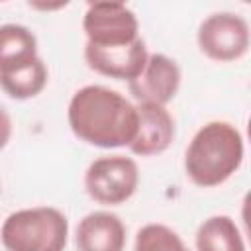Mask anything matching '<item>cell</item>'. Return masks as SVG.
Instances as JSON below:
<instances>
[{
  "mask_svg": "<svg viewBox=\"0 0 251 251\" xmlns=\"http://www.w3.org/2000/svg\"><path fill=\"white\" fill-rule=\"evenodd\" d=\"M75 243L78 251H124L126 226L112 212H90L78 222Z\"/></svg>",
  "mask_w": 251,
  "mask_h": 251,
  "instance_id": "obj_10",
  "label": "cell"
},
{
  "mask_svg": "<svg viewBox=\"0 0 251 251\" xmlns=\"http://www.w3.org/2000/svg\"><path fill=\"white\" fill-rule=\"evenodd\" d=\"M147 57L149 53L141 37L133 43L114 47H98L92 43L84 45V61L94 73L127 82L143 71Z\"/></svg>",
  "mask_w": 251,
  "mask_h": 251,
  "instance_id": "obj_8",
  "label": "cell"
},
{
  "mask_svg": "<svg viewBox=\"0 0 251 251\" xmlns=\"http://www.w3.org/2000/svg\"><path fill=\"white\" fill-rule=\"evenodd\" d=\"M196 251H245L243 235L229 216H210L196 229Z\"/></svg>",
  "mask_w": 251,
  "mask_h": 251,
  "instance_id": "obj_12",
  "label": "cell"
},
{
  "mask_svg": "<svg viewBox=\"0 0 251 251\" xmlns=\"http://www.w3.org/2000/svg\"><path fill=\"white\" fill-rule=\"evenodd\" d=\"M196 41L200 51L218 63L241 59L249 49V24L233 12H216L202 20Z\"/></svg>",
  "mask_w": 251,
  "mask_h": 251,
  "instance_id": "obj_5",
  "label": "cell"
},
{
  "mask_svg": "<svg viewBox=\"0 0 251 251\" xmlns=\"http://www.w3.org/2000/svg\"><path fill=\"white\" fill-rule=\"evenodd\" d=\"M10 137H12V118L6 112V108L0 106V151L8 145Z\"/></svg>",
  "mask_w": 251,
  "mask_h": 251,
  "instance_id": "obj_15",
  "label": "cell"
},
{
  "mask_svg": "<svg viewBox=\"0 0 251 251\" xmlns=\"http://www.w3.org/2000/svg\"><path fill=\"white\" fill-rule=\"evenodd\" d=\"M47 67L43 63L41 57H37L35 61L18 67L10 73H2L0 75V88L14 100H27L37 96L45 86H47Z\"/></svg>",
  "mask_w": 251,
  "mask_h": 251,
  "instance_id": "obj_13",
  "label": "cell"
},
{
  "mask_svg": "<svg viewBox=\"0 0 251 251\" xmlns=\"http://www.w3.org/2000/svg\"><path fill=\"white\" fill-rule=\"evenodd\" d=\"M137 133L129 143V151L139 157H155L165 153L175 139V120L165 106L137 104Z\"/></svg>",
  "mask_w": 251,
  "mask_h": 251,
  "instance_id": "obj_9",
  "label": "cell"
},
{
  "mask_svg": "<svg viewBox=\"0 0 251 251\" xmlns=\"http://www.w3.org/2000/svg\"><path fill=\"white\" fill-rule=\"evenodd\" d=\"M139 184V169L131 157L110 155L92 161L84 173L86 194L104 206L127 202Z\"/></svg>",
  "mask_w": 251,
  "mask_h": 251,
  "instance_id": "obj_4",
  "label": "cell"
},
{
  "mask_svg": "<svg viewBox=\"0 0 251 251\" xmlns=\"http://www.w3.org/2000/svg\"><path fill=\"white\" fill-rule=\"evenodd\" d=\"M71 131L100 149L129 147L137 133V110L118 90L102 84L78 88L67 110Z\"/></svg>",
  "mask_w": 251,
  "mask_h": 251,
  "instance_id": "obj_1",
  "label": "cell"
},
{
  "mask_svg": "<svg viewBox=\"0 0 251 251\" xmlns=\"http://www.w3.org/2000/svg\"><path fill=\"white\" fill-rule=\"evenodd\" d=\"M69 237L67 216L53 206L12 212L0 229L6 251H63Z\"/></svg>",
  "mask_w": 251,
  "mask_h": 251,
  "instance_id": "obj_3",
  "label": "cell"
},
{
  "mask_svg": "<svg viewBox=\"0 0 251 251\" xmlns=\"http://www.w3.org/2000/svg\"><path fill=\"white\" fill-rule=\"evenodd\" d=\"M82 29L86 33V43L98 47L127 45L139 39L137 16L122 2H92L88 4Z\"/></svg>",
  "mask_w": 251,
  "mask_h": 251,
  "instance_id": "obj_6",
  "label": "cell"
},
{
  "mask_svg": "<svg viewBox=\"0 0 251 251\" xmlns=\"http://www.w3.org/2000/svg\"><path fill=\"white\" fill-rule=\"evenodd\" d=\"M241 131L222 120L204 124L190 139L184 155L186 176L200 188L224 184L243 163Z\"/></svg>",
  "mask_w": 251,
  "mask_h": 251,
  "instance_id": "obj_2",
  "label": "cell"
},
{
  "mask_svg": "<svg viewBox=\"0 0 251 251\" xmlns=\"http://www.w3.org/2000/svg\"><path fill=\"white\" fill-rule=\"evenodd\" d=\"M37 57V39L29 27L20 24L0 25V75L24 67Z\"/></svg>",
  "mask_w": 251,
  "mask_h": 251,
  "instance_id": "obj_11",
  "label": "cell"
},
{
  "mask_svg": "<svg viewBox=\"0 0 251 251\" xmlns=\"http://www.w3.org/2000/svg\"><path fill=\"white\" fill-rule=\"evenodd\" d=\"M180 67L175 59L163 53H153L147 57L143 71L127 82V88L139 104L165 106L176 96L180 88Z\"/></svg>",
  "mask_w": 251,
  "mask_h": 251,
  "instance_id": "obj_7",
  "label": "cell"
},
{
  "mask_svg": "<svg viewBox=\"0 0 251 251\" xmlns=\"http://www.w3.org/2000/svg\"><path fill=\"white\" fill-rule=\"evenodd\" d=\"M133 251H188L176 231L163 224L143 226L133 243Z\"/></svg>",
  "mask_w": 251,
  "mask_h": 251,
  "instance_id": "obj_14",
  "label": "cell"
}]
</instances>
